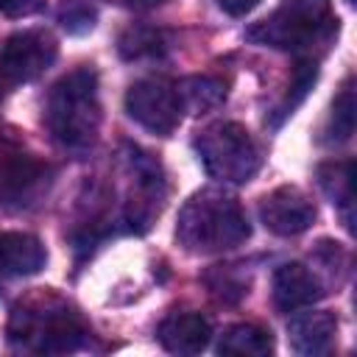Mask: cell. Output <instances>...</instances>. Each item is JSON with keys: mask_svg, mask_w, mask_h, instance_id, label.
<instances>
[{"mask_svg": "<svg viewBox=\"0 0 357 357\" xmlns=\"http://www.w3.org/2000/svg\"><path fill=\"white\" fill-rule=\"evenodd\" d=\"M251 237L245 209L234 195L218 187L192 192L176 218V240L190 254H220Z\"/></svg>", "mask_w": 357, "mask_h": 357, "instance_id": "obj_1", "label": "cell"}, {"mask_svg": "<svg viewBox=\"0 0 357 357\" xmlns=\"http://www.w3.org/2000/svg\"><path fill=\"white\" fill-rule=\"evenodd\" d=\"M47 128L61 148L86 151L100 131V100H98V73L92 67H78L61 75L47 95Z\"/></svg>", "mask_w": 357, "mask_h": 357, "instance_id": "obj_2", "label": "cell"}, {"mask_svg": "<svg viewBox=\"0 0 357 357\" xmlns=\"http://www.w3.org/2000/svg\"><path fill=\"white\" fill-rule=\"evenodd\" d=\"M337 33V17L329 0H284L273 14L254 22L245 39L273 50L304 53L315 42H329Z\"/></svg>", "mask_w": 357, "mask_h": 357, "instance_id": "obj_3", "label": "cell"}, {"mask_svg": "<svg viewBox=\"0 0 357 357\" xmlns=\"http://www.w3.org/2000/svg\"><path fill=\"white\" fill-rule=\"evenodd\" d=\"M195 153L206 176L220 184H248L262 167V153L254 137L234 120L206 126L195 137Z\"/></svg>", "mask_w": 357, "mask_h": 357, "instance_id": "obj_4", "label": "cell"}, {"mask_svg": "<svg viewBox=\"0 0 357 357\" xmlns=\"http://www.w3.org/2000/svg\"><path fill=\"white\" fill-rule=\"evenodd\" d=\"M8 340L39 354H67L84 346L86 326L67 307L28 310L17 307L8 321Z\"/></svg>", "mask_w": 357, "mask_h": 357, "instance_id": "obj_5", "label": "cell"}, {"mask_svg": "<svg viewBox=\"0 0 357 357\" xmlns=\"http://www.w3.org/2000/svg\"><path fill=\"white\" fill-rule=\"evenodd\" d=\"M126 112L137 126H142L156 137H170L184 114L176 84L165 78L134 81L126 92Z\"/></svg>", "mask_w": 357, "mask_h": 357, "instance_id": "obj_6", "label": "cell"}, {"mask_svg": "<svg viewBox=\"0 0 357 357\" xmlns=\"http://www.w3.org/2000/svg\"><path fill=\"white\" fill-rule=\"evenodd\" d=\"M59 56V42L45 28L17 31L0 50V75L8 84H31L45 75Z\"/></svg>", "mask_w": 357, "mask_h": 357, "instance_id": "obj_7", "label": "cell"}, {"mask_svg": "<svg viewBox=\"0 0 357 357\" xmlns=\"http://www.w3.org/2000/svg\"><path fill=\"white\" fill-rule=\"evenodd\" d=\"M315 204L298 187H276L259 198V220L276 237H296L315 223Z\"/></svg>", "mask_w": 357, "mask_h": 357, "instance_id": "obj_8", "label": "cell"}, {"mask_svg": "<svg viewBox=\"0 0 357 357\" xmlns=\"http://www.w3.org/2000/svg\"><path fill=\"white\" fill-rule=\"evenodd\" d=\"M271 296L279 312H296L301 307H312L326 296L321 279L307 268L304 262H282L273 271V284Z\"/></svg>", "mask_w": 357, "mask_h": 357, "instance_id": "obj_9", "label": "cell"}, {"mask_svg": "<svg viewBox=\"0 0 357 357\" xmlns=\"http://www.w3.org/2000/svg\"><path fill=\"white\" fill-rule=\"evenodd\" d=\"M337 318L329 310L298 312L287 321V343L301 357H321L335 349Z\"/></svg>", "mask_w": 357, "mask_h": 357, "instance_id": "obj_10", "label": "cell"}, {"mask_svg": "<svg viewBox=\"0 0 357 357\" xmlns=\"http://www.w3.org/2000/svg\"><path fill=\"white\" fill-rule=\"evenodd\" d=\"M156 337L165 351L170 354H201L212 340V324L201 312H170L159 329Z\"/></svg>", "mask_w": 357, "mask_h": 357, "instance_id": "obj_11", "label": "cell"}, {"mask_svg": "<svg viewBox=\"0 0 357 357\" xmlns=\"http://www.w3.org/2000/svg\"><path fill=\"white\" fill-rule=\"evenodd\" d=\"M47 265V251L39 237L28 231H0V273L33 276Z\"/></svg>", "mask_w": 357, "mask_h": 357, "instance_id": "obj_12", "label": "cell"}, {"mask_svg": "<svg viewBox=\"0 0 357 357\" xmlns=\"http://www.w3.org/2000/svg\"><path fill=\"white\" fill-rule=\"evenodd\" d=\"M318 184L326 192V198L340 209L343 223L349 231H354V162H326L318 167Z\"/></svg>", "mask_w": 357, "mask_h": 357, "instance_id": "obj_13", "label": "cell"}, {"mask_svg": "<svg viewBox=\"0 0 357 357\" xmlns=\"http://www.w3.org/2000/svg\"><path fill=\"white\" fill-rule=\"evenodd\" d=\"M223 357H268L273 354V335L257 324H231L218 340Z\"/></svg>", "mask_w": 357, "mask_h": 357, "instance_id": "obj_14", "label": "cell"}, {"mask_svg": "<svg viewBox=\"0 0 357 357\" xmlns=\"http://www.w3.org/2000/svg\"><path fill=\"white\" fill-rule=\"evenodd\" d=\"M170 42L167 33L156 25H128L120 36H117V53L126 61H148V59H162L167 53Z\"/></svg>", "mask_w": 357, "mask_h": 357, "instance_id": "obj_15", "label": "cell"}, {"mask_svg": "<svg viewBox=\"0 0 357 357\" xmlns=\"http://www.w3.org/2000/svg\"><path fill=\"white\" fill-rule=\"evenodd\" d=\"M315 81H318V61H315V59H307V56L296 59L293 73H290L287 95H284V100L268 114V126H271V128H279V126L307 100V95H310V89L315 86Z\"/></svg>", "mask_w": 357, "mask_h": 357, "instance_id": "obj_16", "label": "cell"}, {"mask_svg": "<svg viewBox=\"0 0 357 357\" xmlns=\"http://www.w3.org/2000/svg\"><path fill=\"white\" fill-rule=\"evenodd\" d=\"M176 92H178V100H181V109L190 112V114L212 112L226 100V84L220 78H212V75L181 78L176 84Z\"/></svg>", "mask_w": 357, "mask_h": 357, "instance_id": "obj_17", "label": "cell"}, {"mask_svg": "<svg viewBox=\"0 0 357 357\" xmlns=\"http://www.w3.org/2000/svg\"><path fill=\"white\" fill-rule=\"evenodd\" d=\"M354 120H357V98H354L351 86H343L340 95L332 100V112H329V120L324 128V134H326L324 142H329V145L349 142L354 134Z\"/></svg>", "mask_w": 357, "mask_h": 357, "instance_id": "obj_18", "label": "cell"}, {"mask_svg": "<svg viewBox=\"0 0 357 357\" xmlns=\"http://www.w3.org/2000/svg\"><path fill=\"white\" fill-rule=\"evenodd\" d=\"M56 17L70 36H84L98 25V8L89 0H61Z\"/></svg>", "mask_w": 357, "mask_h": 357, "instance_id": "obj_19", "label": "cell"}, {"mask_svg": "<svg viewBox=\"0 0 357 357\" xmlns=\"http://www.w3.org/2000/svg\"><path fill=\"white\" fill-rule=\"evenodd\" d=\"M45 8V0H0V11L6 17H31Z\"/></svg>", "mask_w": 357, "mask_h": 357, "instance_id": "obj_20", "label": "cell"}, {"mask_svg": "<svg viewBox=\"0 0 357 357\" xmlns=\"http://www.w3.org/2000/svg\"><path fill=\"white\" fill-rule=\"evenodd\" d=\"M259 3H262V0H218L220 11L229 14V17H245V14H251Z\"/></svg>", "mask_w": 357, "mask_h": 357, "instance_id": "obj_21", "label": "cell"}, {"mask_svg": "<svg viewBox=\"0 0 357 357\" xmlns=\"http://www.w3.org/2000/svg\"><path fill=\"white\" fill-rule=\"evenodd\" d=\"M128 8H134V11H151V8H156V6H162V3H167V0H123Z\"/></svg>", "mask_w": 357, "mask_h": 357, "instance_id": "obj_22", "label": "cell"}, {"mask_svg": "<svg viewBox=\"0 0 357 357\" xmlns=\"http://www.w3.org/2000/svg\"><path fill=\"white\" fill-rule=\"evenodd\" d=\"M349 3H354V0H349Z\"/></svg>", "mask_w": 357, "mask_h": 357, "instance_id": "obj_23", "label": "cell"}, {"mask_svg": "<svg viewBox=\"0 0 357 357\" xmlns=\"http://www.w3.org/2000/svg\"><path fill=\"white\" fill-rule=\"evenodd\" d=\"M0 100H3V95H0Z\"/></svg>", "mask_w": 357, "mask_h": 357, "instance_id": "obj_24", "label": "cell"}]
</instances>
